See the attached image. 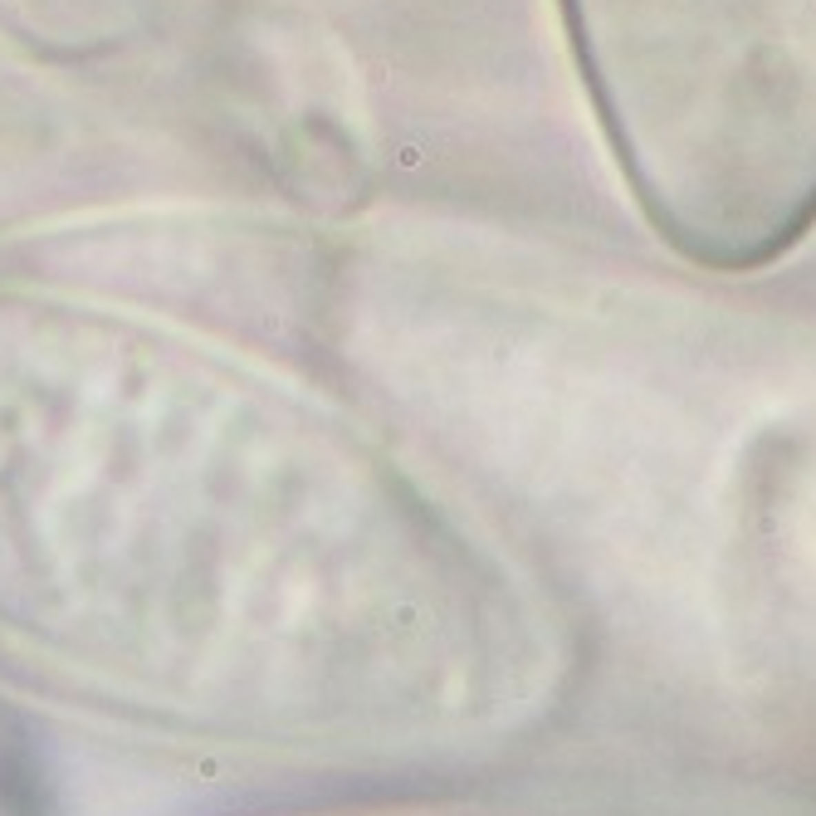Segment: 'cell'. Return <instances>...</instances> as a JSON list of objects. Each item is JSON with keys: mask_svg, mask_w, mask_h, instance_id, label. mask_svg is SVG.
Returning <instances> with one entry per match:
<instances>
[{"mask_svg": "<svg viewBox=\"0 0 816 816\" xmlns=\"http://www.w3.org/2000/svg\"><path fill=\"white\" fill-rule=\"evenodd\" d=\"M152 333V425L0 430V660L123 719L362 743L416 704L425 538L313 406Z\"/></svg>", "mask_w": 816, "mask_h": 816, "instance_id": "cell-1", "label": "cell"}, {"mask_svg": "<svg viewBox=\"0 0 816 816\" xmlns=\"http://www.w3.org/2000/svg\"><path fill=\"white\" fill-rule=\"evenodd\" d=\"M640 215L680 259L753 274L816 225V0H562Z\"/></svg>", "mask_w": 816, "mask_h": 816, "instance_id": "cell-2", "label": "cell"}]
</instances>
